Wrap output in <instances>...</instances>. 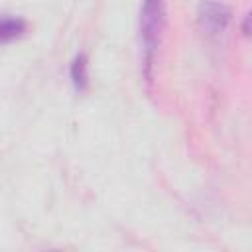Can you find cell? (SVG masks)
Returning a JSON list of instances; mask_svg holds the SVG:
<instances>
[{
    "label": "cell",
    "mask_w": 252,
    "mask_h": 252,
    "mask_svg": "<svg viewBox=\"0 0 252 252\" xmlns=\"http://www.w3.org/2000/svg\"><path fill=\"white\" fill-rule=\"evenodd\" d=\"M163 28V0H144L140 14V35L144 45V75L152 81L154 59L159 43V33Z\"/></svg>",
    "instance_id": "cell-1"
},
{
    "label": "cell",
    "mask_w": 252,
    "mask_h": 252,
    "mask_svg": "<svg viewBox=\"0 0 252 252\" xmlns=\"http://www.w3.org/2000/svg\"><path fill=\"white\" fill-rule=\"evenodd\" d=\"M230 22V10L219 2H205L199 12V24L209 33L222 32Z\"/></svg>",
    "instance_id": "cell-2"
},
{
    "label": "cell",
    "mask_w": 252,
    "mask_h": 252,
    "mask_svg": "<svg viewBox=\"0 0 252 252\" xmlns=\"http://www.w3.org/2000/svg\"><path fill=\"white\" fill-rule=\"evenodd\" d=\"M71 81L77 91H85L89 83V73H87V57L77 55L71 63Z\"/></svg>",
    "instance_id": "cell-3"
},
{
    "label": "cell",
    "mask_w": 252,
    "mask_h": 252,
    "mask_svg": "<svg viewBox=\"0 0 252 252\" xmlns=\"http://www.w3.org/2000/svg\"><path fill=\"white\" fill-rule=\"evenodd\" d=\"M24 30H26V22L20 20V18H8L6 16L2 20V26H0V33H2L4 41H10L12 37H18Z\"/></svg>",
    "instance_id": "cell-4"
}]
</instances>
